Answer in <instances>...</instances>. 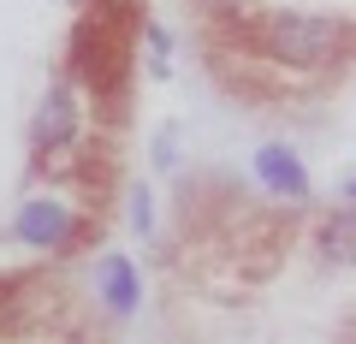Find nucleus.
I'll use <instances>...</instances> for the list:
<instances>
[{
    "instance_id": "obj_1",
    "label": "nucleus",
    "mask_w": 356,
    "mask_h": 344,
    "mask_svg": "<svg viewBox=\"0 0 356 344\" xmlns=\"http://www.w3.org/2000/svg\"><path fill=\"white\" fill-rule=\"evenodd\" d=\"M261 48L285 65H315L339 48V24L321 13H273L261 24Z\"/></svg>"
},
{
    "instance_id": "obj_7",
    "label": "nucleus",
    "mask_w": 356,
    "mask_h": 344,
    "mask_svg": "<svg viewBox=\"0 0 356 344\" xmlns=\"http://www.w3.org/2000/svg\"><path fill=\"white\" fill-rule=\"evenodd\" d=\"M131 226L149 238V226H154V196L149 190H131Z\"/></svg>"
},
{
    "instance_id": "obj_9",
    "label": "nucleus",
    "mask_w": 356,
    "mask_h": 344,
    "mask_svg": "<svg viewBox=\"0 0 356 344\" xmlns=\"http://www.w3.org/2000/svg\"><path fill=\"white\" fill-rule=\"evenodd\" d=\"M344 190H350V202H356V179H350V184H344Z\"/></svg>"
},
{
    "instance_id": "obj_8",
    "label": "nucleus",
    "mask_w": 356,
    "mask_h": 344,
    "mask_svg": "<svg viewBox=\"0 0 356 344\" xmlns=\"http://www.w3.org/2000/svg\"><path fill=\"white\" fill-rule=\"evenodd\" d=\"M149 54H154V72H166V30L149 24Z\"/></svg>"
},
{
    "instance_id": "obj_4",
    "label": "nucleus",
    "mask_w": 356,
    "mask_h": 344,
    "mask_svg": "<svg viewBox=\"0 0 356 344\" xmlns=\"http://www.w3.org/2000/svg\"><path fill=\"white\" fill-rule=\"evenodd\" d=\"M30 137H36L42 149H60V142H72V137H77V95L65 90V83H54V90L42 95Z\"/></svg>"
},
{
    "instance_id": "obj_3",
    "label": "nucleus",
    "mask_w": 356,
    "mask_h": 344,
    "mask_svg": "<svg viewBox=\"0 0 356 344\" xmlns=\"http://www.w3.org/2000/svg\"><path fill=\"white\" fill-rule=\"evenodd\" d=\"M255 179L273 196H285V202H303L309 196V172H303V161H297L285 142H261V149H255Z\"/></svg>"
},
{
    "instance_id": "obj_2",
    "label": "nucleus",
    "mask_w": 356,
    "mask_h": 344,
    "mask_svg": "<svg viewBox=\"0 0 356 344\" xmlns=\"http://www.w3.org/2000/svg\"><path fill=\"white\" fill-rule=\"evenodd\" d=\"M72 208L65 202H54V196H36V202H24L18 208V220H13V238H24V243H36V249H60L65 238H72Z\"/></svg>"
},
{
    "instance_id": "obj_5",
    "label": "nucleus",
    "mask_w": 356,
    "mask_h": 344,
    "mask_svg": "<svg viewBox=\"0 0 356 344\" xmlns=\"http://www.w3.org/2000/svg\"><path fill=\"white\" fill-rule=\"evenodd\" d=\"M95 291L107 297V309H113V315H137V303H143L137 268H131L125 255H102V261H95Z\"/></svg>"
},
{
    "instance_id": "obj_6",
    "label": "nucleus",
    "mask_w": 356,
    "mask_h": 344,
    "mask_svg": "<svg viewBox=\"0 0 356 344\" xmlns=\"http://www.w3.org/2000/svg\"><path fill=\"white\" fill-rule=\"evenodd\" d=\"M327 255L332 261H356V214H339V220H327Z\"/></svg>"
}]
</instances>
